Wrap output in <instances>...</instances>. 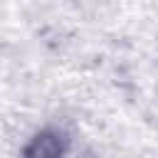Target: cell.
<instances>
[{"mask_svg": "<svg viewBox=\"0 0 158 158\" xmlns=\"http://www.w3.org/2000/svg\"><path fill=\"white\" fill-rule=\"evenodd\" d=\"M25 158H67V148H64L62 136H57L52 131L35 136L25 151Z\"/></svg>", "mask_w": 158, "mask_h": 158, "instance_id": "cell-1", "label": "cell"}]
</instances>
